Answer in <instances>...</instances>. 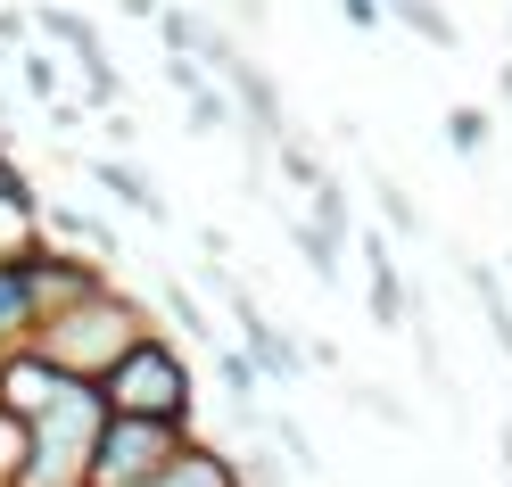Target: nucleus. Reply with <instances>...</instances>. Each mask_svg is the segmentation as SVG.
Returning a JSON list of instances; mask_svg holds the SVG:
<instances>
[{
  "label": "nucleus",
  "instance_id": "nucleus-5",
  "mask_svg": "<svg viewBox=\"0 0 512 487\" xmlns=\"http://www.w3.org/2000/svg\"><path fill=\"white\" fill-rule=\"evenodd\" d=\"M67 388H75V372L50 364L42 347L34 355H9V364H0V421H42Z\"/></svg>",
  "mask_w": 512,
  "mask_h": 487
},
{
  "label": "nucleus",
  "instance_id": "nucleus-10",
  "mask_svg": "<svg viewBox=\"0 0 512 487\" xmlns=\"http://www.w3.org/2000/svg\"><path fill=\"white\" fill-rule=\"evenodd\" d=\"M389 17H405V25H413V34H422V42L455 50V17H446L438 0H389Z\"/></svg>",
  "mask_w": 512,
  "mask_h": 487
},
{
  "label": "nucleus",
  "instance_id": "nucleus-12",
  "mask_svg": "<svg viewBox=\"0 0 512 487\" xmlns=\"http://www.w3.org/2000/svg\"><path fill=\"white\" fill-rule=\"evenodd\" d=\"M364 265H372V306H380V322H397L405 314V298H397V273H389V256H380V240L364 232Z\"/></svg>",
  "mask_w": 512,
  "mask_h": 487
},
{
  "label": "nucleus",
  "instance_id": "nucleus-8",
  "mask_svg": "<svg viewBox=\"0 0 512 487\" xmlns=\"http://www.w3.org/2000/svg\"><path fill=\"white\" fill-rule=\"evenodd\" d=\"M91 174H100V190H116L124 207H141V215H166V199H157V190H149V174L116 166V157H91Z\"/></svg>",
  "mask_w": 512,
  "mask_h": 487
},
{
  "label": "nucleus",
  "instance_id": "nucleus-2",
  "mask_svg": "<svg viewBox=\"0 0 512 487\" xmlns=\"http://www.w3.org/2000/svg\"><path fill=\"white\" fill-rule=\"evenodd\" d=\"M34 347L50 355V364H67L75 380H100L108 364H124V355L141 347V322H133V306H116L108 289H91V298H75V306H58V314L34 322Z\"/></svg>",
  "mask_w": 512,
  "mask_h": 487
},
{
  "label": "nucleus",
  "instance_id": "nucleus-6",
  "mask_svg": "<svg viewBox=\"0 0 512 487\" xmlns=\"http://www.w3.org/2000/svg\"><path fill=\"white\" fill-rule=\"evenodd\" d=\"M25 322H42V281H34V256H9L0 265V339Z\"/></svg>",
  "mask_w": 512,
  "mask_h": 487
},
{
  "label": "nucleus",
  "instance_id": "nucleus-9",
  "mask_svg": "<svg viewBox=\"0 0 512 487\" xmlns=\"http://www.w3.org/2000/svg\"><path fill=\"white\" fill-rule=\"evenodd\" d=\"M149 487H232V471H223L215 454H174V463L157 471Z\"/></svg>",
  "mask_w": 512,
  "mask_h": 487
},
{
  "label": "nucleus",
  "instance_id": "nucleus-20",
  "mask_svg": "<svg viewBox=\"0 0 512 487\" xmlns=\"http://www.w3.org/2000/svg\"><path fill=\"white\" fill-rule=\"evenodd\" d=\"M504 91H512V67H504Z\"/></svg>",
  "mask_w": 512,
  "mask_h": 487
},
{
  "label": "nucleus",
  "instance_id": "nucleus-15",
  "mask_svg": "<svg viewBox=\"0 0 512 487\" xmlns=\"http://www.w3.org/2000/svg\"><path fill=\"white\" fill-rule=\"evenodd\" d=\"M223 388H232L240 405H256V364H248V355H223Z\"/></svg>",
  "mask_w": 512,
  "mask_h": 487
},
{
  "label": "nucleus",
  "instance_id": "nucleus-13",
  "mask_svg": "<svg viewBox=\"0 0 512 487\" xmlns=\"http://www.w3.org/2000/svg\"><path fill=\"white\" fill-rule=\"evenodd\" d=\"M446 141H455L463 157H479V149H488V116H479V108H455V116H446Z\"/></svg>",
  "mask_w": 512,
  "mask_h": 487
},
{
  "label": "nucleus",
  "instance_id": "nucleus-3",
  "mask_svg": "<svg viewBox=\"0 0 512 487\" xmlns=\"http://www.w3.org/2000/svg\"><path fill=\"white\" fill-rule=\"evenodd\" d=\"M182 421H149V413H108L100 454H91V487H149L157 471L182 454Z\"/></svg>",
  "mask_w": 512,
  "mask_h": 487
},
{
  "label": "nucleus",
  "instance_id": "nucleus-4",
  "mask_svg": "<svg viewBox=\"0 0 512 487\" xmlns=\"http://www.w3.org/2000/svg\"><path fill=\"white\" fill-rule=\"evenodd\" d=\"M100 397H108V413H149V421H182V397H190V380H182V364L157 339H141L124 364H108L100 372Z\"/></svg>",
  "mask_w": 512,
  "mask_h": 487
},
{
  "label": "nucleus",
  "instance_id": "nucleus-19",
  "mask_svg": "<svg viewBox=\"0 0 512 487\" xmlns=\"http://www.w3.org/2000/svg\"><path fill=\"white\" fill-rule=\"evenodd\" d=\"M504 463H512V438H504Z\"/></svg>",
  "mask_w": 512,
  "mask_h": 487
},
{
  "label": "nucleus",
  "instance_id": "nucleus-7",
  "mask_svg": "<svg viewBox=\"0 0 512 487\" xmlns=\"http://www.w3.org/2000/svg\"><path fill=\"white\" fill-rule=\"evenodd\" d=\"M232 298H240V289H232ZM240 322H248V355H256V364H265L273 380H298V364H306V355H298L290 339H273V322H265V314H256L248 298H240Z\"/></svg>",
  "mask_w": 512,
  "mask_h": 487
},
{
  "label": "nucleus",
  "instance_id": "nucleus-1",
  "mask_svg": "<svg viewBox=\"0 0 512 487\" xmlns=\"http://www.w3.org/2000/svg\"><path fill=\"white\" fill-rule=\"evenodd\" d=\"M100 430H108L100 380H75L42 421H25V471H17V487H91Z\"/></svg>",
  "mask_w": 512,
  "mask_h": 487
},
{
  "label": "nucleus",
  "instance_id": "nucleus-17",
  "mask_svg": "<svg viewBox=\"0 0 512 487\" xmlns=\"http://www.w3.org/2000/svg\"><path fill=\"white\" fill-rule=\"evenodd\" d=\"M281 166H290V182H306V190H323V166H314L306 149H281Z\"/></svg>",
  "mask_w": 512,
  "mask_h": 487
},
{
  "label": "nucleus",
  "instance_id": "nucleus-14",
  "mask_svg": "<svg viewBox=\"0 0 512 487\" xmlns=\"http://www.w3.org/2000/svg\"><path fill=\"white\" fill-rule=\"evenodd\" d=\"M190 116H199L207 133H223V124H232V133H240V116H232V100H223V91H207V83L190 91Z\"/></svg>",
  "mask_w": 512,
  "mask_h": 487
},
{
  "label": "nucleus",
  "instance_id": "nucleus-18",
  "mask_svg": "<svg viewBox=\"0 0 512 487\" xmlns=\"http://www.w3.org/2000/svg\"><path fill=\"white\" fill-rule=\"evenodd\" d=\"M166 83H174L182 100H190V91H199V67H190V58H166Z\"/></svg>",
  "mask_w": 512,
  "mask_h": 487
},
{
  "label": "nucleus",
  "instance_id": "nucleus-11",
  "mask_svg": "<svg viewBox=\"0 0 512 487\" xmlns=\"http://www.w3.org/2000/svg\"><path fill=\"white\" fill-rule=\"evenodd\" d=\"M290 232H298V248H306V265L323 273V281H339V232H331V223L314 215V223H290Z\"/></svg>",
  "mask_w": 512,
  "mask_h": 487
},
{
  "label": "nucleus",
  "instance_id": "nucleus-16",
  "mask_svg": "<svg viewBox=\"0 0 512 487\" xmlns=\"http://www.w3.org/2000/svg\"><path fill=\"white\" fill-rule=\"evenodd\" d=\"M339 9H347V25H356V34H372V25L389 17V0H339Z\"/></svg>",
  "mask_w": 512,
  "mask_h": 487
}]
</instances>
